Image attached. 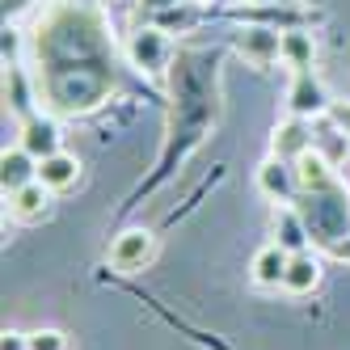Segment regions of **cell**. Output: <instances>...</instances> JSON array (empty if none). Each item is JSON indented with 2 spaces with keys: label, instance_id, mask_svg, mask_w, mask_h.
<instances>
[{
  "label": "cell",
  "instance_id": "1",
  "mask_svg": "<svg viewBox=\"0 0 350 350\" xmlns=\"http://www.w3.org/2000/svg\"><path fill=\"white\" fill-rule=\"evenodd\" d=\"M299 215H304L308 232H317V241L338 245V237H346V224H350V194L334 178L329 186L308 190V203H304V211H299Z\"/></svg>",
  "mask_w": 350,
  "mask_h": 350
},
{
  "label": "cell",
  "instance_id": "2",
  "mask_svg": "<svg viewBox=\"0 0 350 350\" xmlns=\"http://www.w3.org/2000/svg\"><path fill=\"white\" fill-rule=\"evenodd\" d=\"M127 55L139 72H148V77H161V72L169 68V55H173V46H169V30L161 26H139L127 42Z\"/></svg>",
  "mask_w": 350,
  "mask_h": 350
},
{
  "label": "cell",
  "instance_id": "3",
  "mask_svg": "<svg viewBox=\"0 0 350 350\" xmlns=\"http://www.w3.org/2000/svg\"><path fill=\"white\" fill-rule=\"evenodd\" d=\"M152 258H157V241H152L148 228H127V232H118L114 245H110V266L122 270V274H139Z\"/></svg>",
  "mask_w": 350,
  "mask_h": 350
},
{
  "label": "cell",
  "instance_id": "4",
  "mask_svg": "<svg viewBox=\"0 0 350 350\" xmlns=\"http://www.w3.org/2000/svg\"><path fill=\"white\" fill-rule=\"evenodd\" d=\"M237 51L254 68H270L274 59L283 55V34L279 30H266V26H249V30L237 34Z\"/></svg>",
  "mask_w": 350,
  "mask_h": 350
},
{
  "label": "cell",
  "instance_id": "5",
  "mask_svg": "<svg viewBox=\"0 0 350 350\" xmlns=\"http://www.w3.org/2000/svg\"><path fill=\"white\" fill-rule=\"evenodd\" d=\"M287 106L299 118H321L325 110H329V97H325V89H321V81L312 77V72H295V81L287 89Z\"/></svg>",
  "mask_w": 350,
  "mask_h": 350
},
{
  "label": "cell",
  "instance_id": "6",
  "mask_svg": "<svg viewBox=\"0 0 350 350\" xmlns=\"http://www.w3.org/2000/svg\"><path fill=\"white\" fill-rule=\"evenodd\" d=\"M308 148H312V127H308L299 114H291L287 122H279V127H274V157H279V161H291V165H295L299 157L308 152Z\"/></svg>",
  "mask_w": 350,
  "mask_h": 350
},
{
  "label": "cell",
  "instance_id": "7",
  "mask_svg": "<svg viewBox=\"0 0 350 350\" xmlns=\"http://www.w3.org/2000/svg\"><path fill=\"white\" fill-rule=\"evenodd\" d=\"M30 182H38V157H30L21 144L5 148V157H0V186H5V194L30 186Z\"/></svg>",
  "mask_w": 350,
  "mask_h": 350
},
{
  "label": "cell",
  "instance_id": "8",
  "mask_svg": "<svg viewBox=\"0 0 350 350\" xmlns=\"http://www.w3.org/2000/svg\"><path fill=\"white\" fill-rule=\"evenodd\" d=\"M21 148H26L30 157H55L59 152V127L55 118H42V114H30L21 122Z\"/></svg>",
  "mask_w": 350,
  "mask_h": 350
},
{
  "label": "cell",
  "instance_id": "9",
  "mask_svg": "<svg viewBox=\"0 0 350 350\" xmlns=\"http://www.w3.org/2000/svg\"><path fill=\"white\" fill-rule=\"evenodd\" d=\"M258 186H262V194L266 198H274V203H291V194H295V186H299V178H295V165L291 161H266L262 169H258Z\"/></svg>",
  "mask_w": 350,
  "mask_h": 350
},
{
  "label": "cell",
  "instance_id": "10",
  "mask_svg": "<svg viewBox=\"0 0 350 350\" xmlns=\"http://www.w3.org/2000/svg\"><path fill=\"white\" fill-rule=\"evenodd\" d=\"M287 266H291V254L283 245H262L258 254H254V283L258 287H283L287 279Z\"/></svg>",
  "mask_w": 350,
  "mask_h": 350
},
{
  "label": "cell",
  "instance_id": "11",
  "mask_svg": "<svg viewBox=\"0 0 350 350\" xmlns=\"http://www.w3.org/2000/svg\"><path fill=\"white\" fill-rule=\"evenodd\" d=\"M9 211H13V219H21V224H34V219H42L46 211H51V190H46L42 182H30V186L13 190V194H9Z\"/></svg>",
  "mask_w": 350,
  "mask_h": 350
},
{
  "label": "cell",
  "instance_id": "12",
  "mask_svg": "<svg viewBox=\"0 0 350 350\" xmlns=\"http://www.w3.org/2000/svg\"><path fill=\"white\" fill-rule=\"evenodd\" d=\"M308 224L304 215H299L295 207H279L274 211V245H283L287 254H304V245H308Z\"/></svg>",
  "mask_w": 350,
  "mask_h": 350
},
{
  "label": "cell",
  "instance_id": "13",
  "mask_svg": "<svg viewBox=\"0 0 350 350\" xmlns=\"http://www.w3.org/2000/svg\"><path fill=\"white\" fill-rule=\"evenodd\" d=\"M77 178H81V165H77V157H68V152H55V157H42L38 161V182L51 194L77 186Z\"/></svg>",
  "mask_w": 350,
  "mask_h": 350
},
{
  "label": "cell",
  "instance_id": "14",
  "mask_svg": "<svg viewBox=\"0 0 350 350\" xmlns=\"http://www.w3.org/2000/svg\"><path fill=\"white\" fill-rule=\"evenodd\" d=\"M317 283H321V262H317L312 254H291V266H287L283 287H287L291 295H308Z\"/></svg>",
  "mask_w": 350,
  "mask_h": 350
},
{
  "label": "cell",
  "instance_id": "15",
  "mask_svg": "<svg viewBox=\"0 0 350 350\" xmlns=\"http://www.w3.org/2000/svg\"><path fill=\"white\" fill-rule=\"evenodd\" d=\"M312 148L338 169V165L350 157V135H342L338 127H329V122H317V127H312Z\"/></svg>",
  "mask_w": 350,
  "mask_h": 350
},
{
  "label": "cell",
  "instance_id": "16",
  "mask_svg": "<svg viewBox=\"0 0 350 350\" xmlns=\"http://www.w3.org/2000/svg\"><path fill=\"white\" fill-rule=\"evenodd\" d=\"M312 55H317V46H312V38L304 30H287L283 34V55L279 59L291 72H312Z\"/></svg>",
  "mask_w": 350,
  "mask_h": 350
},
{
  "label": "cell",
  "instance_id": "17",
  "mask_svg": "<svg viewBox=\"0 0 350 350\" xmlns=\"http://www.w3.org/2000/svg\"><path fill=\"white\" fill-rule=\"evenodd\" d=\"M30 350H68V338L59 329H34L30 334Z\"/></svg>",
  "mask_w": 350,
  "mask_h": 350
},
{
  "label": "cell",
  "instance_id": "18",
  "mask_svg": "<svg viewBox=\"0 0 350 350\" xmlns=\"http://www.w3.org/2000/svg\"><path fill=\"white\" fill-rule=\"evenodd\" d=\"M0 350H30V334L5 329V338H0Z\"/></svg>",
  "mask_w": 350,
  "mask_h": 350
},
{
  "label": "cell",
  "instance_id": "19",
  "mask_svg": "<svg viewBox=\"0 0 350 350\" xmlns=\"http://www.w3.org/2000/svg\"><path fill=\"white\" fill-rule=\"evenodd\" d=\"M144 5H148V9H169L173 0H144Z\"/></svg>",
  "mask_w": 350,
  "mask_h": 350
},
{
  "label": "cell",
  "instance_id": "20",
  "mask_svg": "<svg viewBox=\"0 0 350 350\" xmlns=\"http://www.w3.org/2000/svg\"><path fill=\"white\" fill-rule=\"evenodd\" d=\"M338 122L346 127V135H350V110H338Z\"/></svg>",
  "mask_w": 350,
  "mask_h": 350
},
{
  "label": "cell",
  "instance_id": "21",
  "mask_svg": "<svg viewBox=\"0 0 350 350\" xmlns=\"http://www.w3.org/2000/svg\"><path fill=\"white\" fill-rule=\"evenodd\" d=\"M254 5H287V0H254Z\"/></svg>",
  "mask_w": 350,
  "mask_h": 350
},
{
  "label": "cell",
  "instance_id": "22",
  "mask_svg": "<svg viewBox=\"0 0 350 350\" xmlns=\"http://www.w3.org/2000/svg\"><path fill=\"white\" fill-rule=\"evenodd\" d=\"M338 254H342V258H350V241H346V245H338Z\"/></svg>",
  "mask_w": 350,
  "mask_h": 350
}]
</instances>
